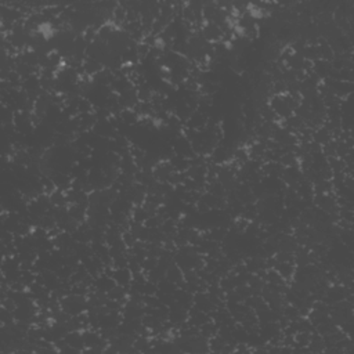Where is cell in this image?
Segmentation results:
<instances>
[{
    "label": "cell",
    "instance_id": "3957f363",
    "mask_svg": "<svg viewBox=\"0 0 354 354\" xmlns=\"http://www.w3.org/2000/svg\"><path fill=\"white\" fill-rule=\"evenodd\" d=\"M276 270L278 271V274L288 282V285H289V282L294 278L295 271H296V266H295L294 263H278L276 266Z\"/></svg>",
    "mask_w": 354,
    "mask_h": 354
},
{
    "label": "cell",
    "instance_id": "7a4b0ae2",
    "mask_svg": "<svg viewBox=\"0 0 354 354\" xmlns=\"http://www.w3.org/2000/svg\"><path fill=\"white\" fill-rule=\"evenodd\" d=\"M331 140H334V134H332V131H329L324 126L317 128V129L313 131V134H311V141H314L316 144H318L321 147L325 146V144H328Z\"/></svg>",
    "mask_w": 354,
    "mask_h": 354
},
{
    "label": "cell",
    "instance_id": "6da1fadb",
    "mask_svg": "<svg viewBox=\"0 0 354 354\" xmlns=\"http://www.w3.org/2000/svg\"><path fill=\"white\" fill-rule=\"evenodd\" d=\"M112 278L113 281L116 282V285L130 286L131 281H133V273L130 271L129 267L113 268Z\"/></svg>",
    "mask_w": 354,
    "mask_h": 354
},
{
    "label": "cell",
    "instance_id": "277c9868",
    "mask_svg": "<svg viewBox=\"0 0 354 354\" xmlns=\"http://www.w3.org/2000/svg\"><path fill=\"white\" fill-rule=\"evenodd\" d=\"M217 331H219V325L213 320H209L204 325L199 327V335L206 337V339H210L212 336L217 335Z\"/></svg>",
    "mask_w": 354,
    "mask_h": 354
}]
</instances>
